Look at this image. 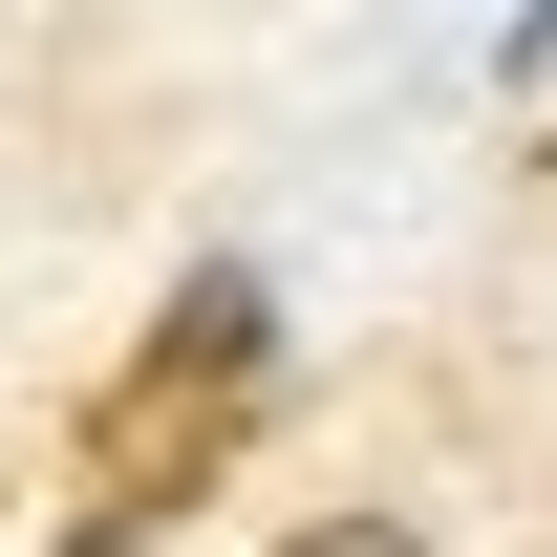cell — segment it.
<instances>
[{
	"label": "cell",
	"mask_w": 557,
	"mask_h": 557,
	"mask_svg": "<svg viewBox=\"0 0 557 557\" xmlns=\"http://www.w3.org/2000/svg\"><path fill=\"white\" fill-rule=\"evenodd\" d=\"M258 408H278V300H258L236 258H214L194 300H172V322L129 344V386L86 408V557H129L150 515H172V493H214Z\"/></svg>",
	"instance_id": "1"
},
{
	"label": "cell",
	"mask_w": 557,
	"mask_h": 557,
	"mask_svg": "<svg viewBox=\"0 0 557 557\" xmlns=\"http://www.w3.org/2000/svg\"><path fill=\"white\" fill-rule=\"evenodd\" d=\"M536 22H557V0H536Z\"/></svg>",
	"instance_id": "3"
},
{
	"label": "cell",
	"mask_w": 557,
	"mask_h": 557,
	"mask_svg": "<svg viewBox=\"0 0 557 557\" xmlns=\"http://www.w3.org/2000/svg\"><path fill=\"white\" fill-rule=\"evenodd\" d=\"M278 557H429V536H408V515H300Z\"/></svg>",
	"instance_id": "2"
}]
</instances>
